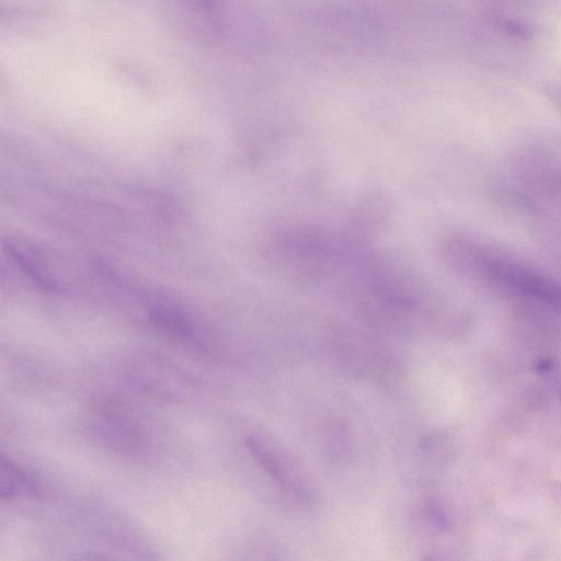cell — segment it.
I'll use <instances>...</instances> for the list:
<instances>
[{"label":"cell","instance_id":"cell-4","mask_svg":"<svg viewBox=\"0 0 561 561\" xmlns=\"http://www.w3.org/2000/svg\"><path fill=\"white\" fill-rule=\"evenodd\" d=\"M392 205L383 193H371L356 205L352 215V228L360 237L371 241L389 225Z\"/></svg>","mask_w":561,"mask_h":561},{"label":"cell","instance_id":"cell-5","mask_svg":"<svg viewBox=\"0 0 561 561\" xmlns=\"http://www.w3.org/2000/svg\"><path fill=\"white\" fill-rule=\"evenodd\" d=\"M38 492L34 478L19 463L1 455L0 496L12 500L19 496L36 495Z\"/></svg>","mask_w":561,"mask_h":561},{"label":"cell","instance_id":"cell-2","mask_svg":"<svg viewBox=\"0 0 561 561\" xmlns=\"http://www.w3.org/2000/svg\"><path fill=\"white\" fill-rule=\"evenodd\" d=\"M244 444L261 468L284 490L301 500L309 496L306 484L282 454L257 436L245 437Z\"/></svg>","mask_w":561,"mask_h":561},{"label":"cell","instance_id":"cell-3","mask_svg":"<svg viewBox=\"0 0 561 561\" xmlns=\"http://www.w3.org/2000/svg\"><path fill=\"white\" fill-rule=\"evenodd\" d=\"M123 411L111 405L102 409L96 419L99 432L102 439H106L111 446L123 453L134 454L144 445L142 433L137 423L128 414L122 413Z\"/></svg>","mask_w":561,"mask_h":561},{"label":"cell","instance_id":"cell-1","mask_svg":"<svg viewBox=\"0 0 561 561\" xmlns=\"http://www.w3.org/2000/svg\"><path fill=\"white\" fill-rule=\"evenodd\" d=\"M440 250L448 265L474 283L561 310V284L523 260L467 234L448 236Z\"/></svg>","mask_w":561,"mask_h":561}]
</instances>
